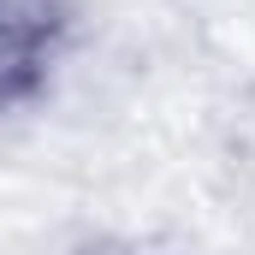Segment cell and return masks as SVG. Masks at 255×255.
<instances>
[{"instance_id": "1", "label": "cell", "mask_w": 255, "mask_h": 255, "mask_svg": "<svg viewBox=\"0 0 255 255\" xmlns=\"http://www.w3.org/2000/svg\"><path fill=\"white\" fill-rule=\"evenodd\" d=\"M77 0H0V113H18L48 95L77 36Z\"/></svg>"}, {"instance_id": "2", "label": "cell", "mask_w": 255, "mask_h": 255, "mask_svg": "<svg viewBox=\"0 0 255 255\" xmlns=\"http://www.w3.org/2000/svg\"><path fill=\"white\" fill-rule=\"evenodd\" d=\"M83 255H136V250H125V244H89Z\"/></svg>"}]
</instances>
